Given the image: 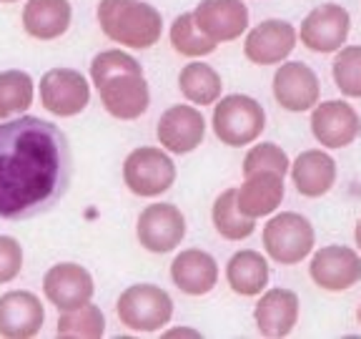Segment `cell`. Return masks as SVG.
I'll list each match as a JSON object with an SVG mask.
<instances>
[{"label": "cell", "instance_id": "9a60e30c", "mask_svg": "<svg viewBox=\"0 0 361 339\" xmlns=\"http://www.w3.org/2000/svg\"><path fill=\"white\" fill-rule=\"evenodd\" d=\"M322 96V83L314 68H309L301 61L281 63L274 73V98L279 106L291 113H304L319 103Z\"/></svg>", "mask_w": 361, "mask_h": 339}, {"label": "cell", "instance_id": "f546056e", "mask_svg": "<svg viewBox=\"0 0 361 339\" xmlns=\"http://www.w3.org/2000/svg\"><path fill=\"white\" fill-rule=\"evenodd\" d=\"M334 83L346 98H361V45L338 48L331 66Z\"/></svg>", "mask_w": 361, "mask_h": 339}, {"label": "cell", "instance_id": "6da1fadb", "mask_svg": "<svg viewBox=\"0 0 361 339\" xmlns=\"http://www.w3.org/2000/svg\"><path fill=\"white\" fill-rule=\"evenodd\" d=\"M68 136L38 116L0 121V219L25 221L51 211L71 186Z\"/></svg>", "mask_w": 361, "mask_h": 339}, {"label": "cell", "instance_id": "8fae6325", "mask_svg": "<svg viewBox=\"0 0 361 339\" xmlns=\"http://www.w3.org/2000/svg\"><path fill=\"white\" fill-rule=\"evenodd\" d=\"M349 30V11L338 3H324L304 18L299 28V38L314 53H336L338 48H344Z\"/></svg>", "mask_w": 361, "mask_h": 339}, {"label": "cell", "instance_id": "d590c367", "mask_svg": "<svg viewBox=\"0 0 361 339\" xmlns=\"http://www.w3.org/2000/svg\"><path fill=\"white\" fill-rule=\"evenodd\" d=\"M356 319H359V324H361V304H359V309H356Z\"/></svg>", "mask_w": 361, "mask_h": 339}, {"label": "cell", "instance_id": "4316f807", "mask_svg": "<svg viewBox=\"0 0 361 339\" xmlns=\"http://www.w3.org/2000/svg\"><path fill=\"white\" fill-rule=\"evenodd\" d=\"M35 98V83L25 71H3L0 73V121L16 119L28 111Z\"/></svg>", "mask_w": 361, "mask_h": 339}, {"label": "cell", "instance_id": "5bb4252c", "mask_svg": "<svg viewBox=\"0 0 361 339\" xmlns=\"http://www.w3.org/2000/svg\"><path fill=\"white\" fill-rule=\"evenodd\" d=\"M43 292L45 299L51 302L58 311H71L93 299L96 284H93V277L85 266L63 261V264H56L45 271Z\"/></svg>", "mask_w": 361, "mask_h": 339}, {"label": "cell", "instance_id": "7a4b0ae2", "mask_svg": "<svg viewBox=\"0 0 361 339\" xmlns=\"http://www.w3.org/2000/svg\"><path fill=\"white\" fill-rule=\"evenodd\" d=\"M98 23L106 38L135 51H146L156 45L164 33L161 13L143 0H101Z\"/></svg>", "mask_w": 361, "mask_h": 339}, {"label": "cell", "instance_id": "3957f363", "mask_svg": "<svg viewBox=\"0 0 361 339\" xmlns=\"http://www.w3.org/2000/svg\"><path fill=\"white\" fill-rule=\"evenodd\" d=\"M214 133L221 143L241 148L254 143L266 129V111L256 98L231 93L214 103Z\"/></svg>", "mask_w": 361, "mask_h": 339}, {"label": "cell", "instance_id": "1f68e13d", "mask_svg": "<svg viewBox=\"0 0 361 339\" xmlns=\"http://www.w3.org/2000/svg\"><path fill=\"white\" fill-rule=\"evenodd\" d=\"M123 71H143V68L133 56H128L123 51H116V48L113 51H101L90 63V81H93V85H101L106 78L123 73Z\"/></svg>", "mask_w": 361, "mask_h": 339}, {"label": "cell", "instance_id": "8992f818", "mask_svg": "<svg viewBox=\"0 0 361 339\" xmlns=\"http://www.w3.org/2000/svg\"><path fill=\"white\" fill-rule=\"evenodd\" d=\"M123 181L135 196L156 198L173 186L176 164L169 153L156 146L133 148L123 161Z\"/></svg>", "mask_w": 361, "mask_h": 339}, {"label": "cell", "instance_id": "836d02e7", "mask_svg": "<svg viewBox=\"0 0 361 339\" xmlns=\"http://www.w3.org/2000/svg\"><path fill=\"white\" fill-rule=\"evenodd\" d=\"M166 337H201L198 329H188V327H173L166 332Z\"/></svg>", "mask_w": 361, "mask_h": 339}, {"label": "cell", "instance_id": "9c48e42d", "mask_svg": "<svg viewBox=\"0 0 361 339\" xmlns=\"http://www.w3.org/2000/svg\"><path fill=\"white\" fill-rule=\"evenodd\" d=\"M98 88L101 103L113 119L118 121H135L148 111L151 103V90L143 71H123L111 78H106Z\"/></svg>", "mask_w": 361, "mask_h": 339}, {"label": "cell", "instance_id": "7c38bea8", "mask_svg": "<svg viewBox=\"0 0 361 339\" xmlns=\"http://www.w3.org/2000/svg\"><path fill=\"white\" fill-rule=\"evenodd\" d=\"M311 133L324 148H346L359 138L361 119L346 101H324L311 108Z\"/></svg>", "mask_w": 361, "mask_h": 339}, {"label": "cell", "instance_id": "8d00e7d4", "mask_svg": "<svg viewBox=\"0 0 361 339\" xmlns=\"http://www.w3.org/2000/svg\"><path fill=\"white\" fill-rule=\"evenodd\" d=\"M0 3H18V0H0Z\"/></svg>", "mask_w": 361, "mask_h": 339}, {"label": "cell", "instance_id": "484cf974", "mask_svg": "<svg viewBox=\"0 0 361 339\" xmlns=\"http://www.w3.org/2000/svg\"><path fill=\"white\" fill-rule=\"evenodd\" d=\"M238 189H226L219 194V198L214 201V211H211V219H214V229L228 242H241L248 239L256 232V219L246 216L238 209Z\"/></svg>", "mask_w": 361, "mask_h": 339}, {"label": "cell", "instance_id": "e575fe53", "mask_svg": "<svg viewBox=\"0 0 361 339\" xmlns=\"http://www.w3.org/2000/svg\"><path fill=\"white\" fill-rule=\"evenodd\" d=\"M354 239H356V246H359V251H361V219L356 221V229H354Z\"/></svg>", "mask_w": 361, "mask_h": 339}, {"label": "cell", "instance_id": "d6a6232c", "mask_svg": "<svg viewBox=\"0 0 361 339\" xmlns=\"http://www.w3.org/2000/svg\"><path fill=\"white\" fill-rule=\"evenodd\" d=\"M23 269V246L18 239L0 237V284H8L20 274Z\"/></svg>", "mask_w": 361, "mask_h": 339}, {"label": "cell", "instance_id": "52a82bcc", "mask_svg": "<svg viewBox=\"0 0 361 339\" xmlns=\"http://www.w3.org/2000/svg\"><path fill=\"white\" fill-rule=\"evenodd\" d=\"M135 237L153 254H169L186 237V216L173 203H148L135 221Z\"/></svg>", "mask_w": 361, "mask_h": 339}, {"label": "cell", "instance_id": "d4e9b609", "mask_svg": "<svg viewBox=\"0 0 361 339\" xmlns=\"http://www.w3.org/2000/svg\"><path fill=\"white\" fill-rule=\"evenodd\" d=\"M178 88L188 103L193 106H214L221 98L224 90V81H221L219 71L209 63H186L178 73Z\"/></svg>", "mask_w": 361, "mask_h": 339}, {"label": "cell", "instance_id": "7402d4cb", "mask_svg": "<svg viewBox=\"0 0 361 339\" xmlns=\"http://www.w3.org/2000/svg\"><path fill=\"white\" fill-rule=\"evenodd\" d=\"M291 181L301 196H324L336 184V161L322 148L301 151L296 161H291Z\"/></svg>", "mask_w": 361, "mask_h": 339}, {"label": "cell", "instance_id": "cb8c5ba5", "mask_svg": "<svg viewBox=\"0 0 361 339\" xmlns=\"http://www.w3.org/2000/svg\"><path fill=\"white\" fill-rule=\"evenodd\" d=\"M269 261L254 249H241L226 264V282L241 297H259L269 284Z\"/></svg>", "mask_w": 361, "mask_h": 339}, {"label": "cell", "instance_id": "44dd1931", "mask_svg": "<svg viewBox=\"0 0 361 339\" xmlns=\"http://www.w3.org/2000/svg\"><path fill=\"white\" fill-rule=\"evenodd\" d=\"M283 194V176L276 171H256V174L243 176V184L238 189V209L251 219H261L269 216L281 206Z\"/></svg>", "mask_w": 361, "mask_h": 339}, {"label": "cell", "instance_id": "2e32d148", "mask_svg": "<svg viewBox=\"0 0 361 339\" xmlns=\"http://www.w3.org/2000/svg\"><path fill=\"white\" fill-rule=\"evenodd\" d=\"M158 143L171 153H191L203 143L206 119L191 103H178L161 113L156 126Z\"/></svg>", "mask_w": 361, "mask_h": 339}, {"label": "cell", "instance_id": "83f0119b", "mask_svg": "<svg viewBox=\"0 0 361 339\" xmlns=\"http://www.w3.org/2000/svg\"><path fill=\"white\" fill-rule=\"evenodd\" d=\"M171 45L173 51L180 53L186 58H203L211 56L216 51V40H211L209 35L203 33L201 28L196 25V18L191 13H180L173 23H171Z\"/></svg>", "mask_w": 361, "mask_h": 339}, {"label": "cell", "instance_id": "603a6c76", "mask_svg": "<svg viewBox=\"0 0 361 339\" xmlns=\"http://www.w3.org/2000/svg\"><path fill=\"white\" fill-rule=\"evenodd\" d=\"M73 8L68 0H28L23 8V28L35 40H56L71 28Z\"/></svg>", "mask_w": 361, "mask_h": 339}, {"label": "cell", "instance_id": "ffe728a7", "mask_svg": "<svg viewBox=\"0 0 361 339\" xmlns=\"http://www.w3.org/2000/svg\"><path fill=\"white\" fill-rule=\"evenodd\" d=\"M171 279L183 294L203 297L219 284V264L203 249H183L171 261Z\"/></svg>", "mask_w": 361, "mask_h": 339}, {"label": "cell", "instance_id": "4dcf8cb0", "mask_svg": "<svg viewBox=\"0 0 361 339\" xmlns=\"http://www.w3.org/2000/svg\"><path fill=\"white\" fill-rule=\"evenodd\" d=\"M241 171L243 176L256 174V171H276V174L286 176L291 171V161H288L286 151L276 143H256L248 148Z\"/></svg>", "mask_w": 361, "mask_h": 339}, {"label": "cell", "instance_id": "f1b7e54d", "mask_svg": "<svg viewBox=\"0 0 361 339\" xmlns=\"http://www.w3.org/2000/svg\"><path fill=\"white\" fill-rule=\"evenodd\" d=\"M58 337L66 339H98L106 332V316H103L101 307L96 304H83L78 309L63 311L58 319Z\"/></svg>", "mask_w": 361, "mask_h": 339}, {"label": "cell", "instance_id": "ba28073f", "mask_svg": "<svg viewBox=\"0 0 361 339\" xmlns=\"http://www.w3.org/2000/svg\"><path fill=\"white\" fill-rule=\"evenodd\" d=\"M40 103L53 116L71 119L90 103V85L75 68H53L40 78Z\"/></svg>", "mask_w": 361, "mask_h": 339}, {"label": "cell", "instance_id": "5b68a950", "mask_svg": "<svg viewBox=\"0 0 361 339\" xmlns=\"http://www.w3.org/2000/svg\"><path fill=\"white\" fill-rule=\"evenodd\" d=\"M121 324H126L133 332H156L164 329L173 316V299L169 292L156 284H130L118 297Z\"/></svg>", "mask_w": 361, "mask_h": 339}, {"label": "cell", "instance_id": "e0dca14e", "mask_svg": "<svg viewBox=\"0 0 361 339\" xmlns=\"http://www.w3.org/2000/svg\"><path fill=\"white\" fill-rule=\"evenodd\" d=\"M45 309L33 292L13 289L0 297V337L28 339L43 329Z\"/></svg>", "mask_w": 361, "mask_h": 339}, {"label": "cell", "instance_id": "d6986e66", "mask_svg": "<svg viewBox=\"0 0 361 339\" xmlns=\"http://www.w3.org/2000/svg\"><path fill=\"white\" fill-rule=\"evenodd\" d=\"M299 311H301L299 294L291 292V289L274 287L261 294V299L256 302L254 319L264 337L276 339V337H288L293 332V327L299 322Z\"/></svg>", "mask_w": 361, "mask_h": 339}, {"label": "cell", "instance_id": "4fadbf2b", "mask_svg": "<svg viewBox=\"0 0 361 339\" xmlns=\"http://www.w3.org/2000/svg\"><path fill=\"white\" fill-rule=\"evenodd\" d=\"M299 30L288 20L269 18L248 30L243 43V56L256 66H281L296 48Z\"/></svg>", "mask_w": 361, "mask_h": 339}, {"label": "cell", "instance_id": "277c9868", "mask_svg": "<svg viewBox=\"0 0 361 339\" xmlns=\"http://www.w3.org/2000/svg\"><path fill=\"white\" fill-rule=\"evenodd\" d=\"M316 234L306 216L296 211H281L264 226V249L281 266H293L314 251Z\"/></svg>", "mask_w": 361, "mask_h": 339}, {"label": "cell", "instance_id": "ac0fdd59", "mask_svg": "<svg viewBox=\"0 0 361 339\" xmlns=\"http://www.w3.org/2000/svg\"><path fill=\"white\" fill-rule=\"evenodd\" d=\"M193 18L198 28L216 43L241 38L248 28V8L241 0H201Z\"/></svg>", "mask_w": 361, "mask_h": 339}, {"label": "cell", "instance_id": "30bf717a", "mask_svg": "<svg viewBox=\"0 0 361 339\" xmlns=\"http://www.w3.org/2000/svg\"><path fill=\"white\" fill-rule=\"evenodd\" d=\"M309 274L316 287L326 292H346L361 282V254L351 246L329 244L314 251Z\"/></svg>", "mask_w": 361, "mask_h": 339}]
</instances>
